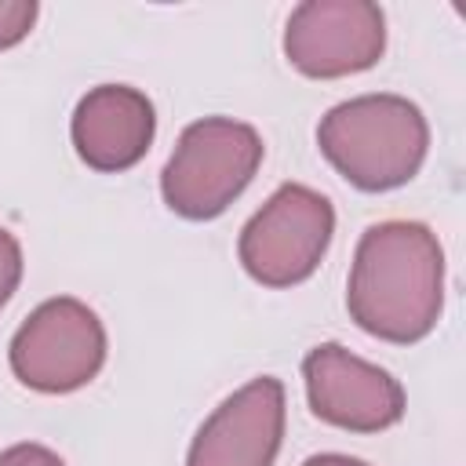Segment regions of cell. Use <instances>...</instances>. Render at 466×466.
<instances>
[{
	"instance_id": "4",
	"label": "cell",
	"mask_w": 466,
	"mask_h": 466,
	"mask_svg": "<svg viewBox=\"0 0 466 466\" xmlns=\"http://www.w3.org/2000/svg\"><path fill=\"white\" fill-rule=\"evenodd\" d=\"M335 233V208L309 186H280L240 229V266L266 288L302 284L324 258Z\"/></svg>"
},
{
	"instance_id": "11",
	"label": "cell",
	"mask_w": 466,
	"mask_h": 466,
	"mask_svg": "<svg viewBox=\"0 0 466 466\" xmlns=\"http://www.w3.org/2000/svg\"><path fill=\"white\" fill-rule=\"evenodd\" d=\"M18 280H22V248H18V240L0 226V309H4L7 299L15 295Z\"/></svg>"
},
{
	"instance_id": "9",
	"label": "cell",
	"mask_w": 466,
	"mask_h": 466,
	"mask_svg": "<svg viewBox=\"0 0 466 466\" xmlns=\"http://www.w3.org/2000/svg\"><path fill=\"white\" fill-rule=\"evenodd\" d=\"M157 131L153 102L127 84H98L73 109V146L76 157L95 171H127L135 167Z\"/></svg>"
},
{
	"instance_id": "13",
	"label": "cell",
	"mask_w": 466,
	"mask_h": 466,
	"mask_svg": "<svg viewBox=\"0 0 466 466\" xmlns=\"http://www.w3.org/2000/svg\"><path fill=\"white\" fill-rule=\"evenodd\" d=\"M302 466H368L360 459H350V455H335V451H324V455H309Z\"/></svg>"
},
{
	"instance_id": "2",
	"label": "cell",
	"mask_w": 466,
	"mask_h": 466,
	"mask_svg": "<svg viewBox=\"0 0 466 466\" xmlns=\"http://www.w3.org/2000/svg\"><path fill=\"white\" fill-rule=\"evenodd\" d=\"M317 146L346 182L364 193H386L419 175L430 149V124L400 95H360L328 109Z\"/></svg>"
},
{
	"instance_id": "12",
	"label": "cell",
	"mask_w": 466,
	"mask_h": 466,
	"mask_svg": "<svg viewBox=\"0 0 466 466\" xmlns=\"http://www.w3.org/2000/svg\"><path fill=\"white\" fill-rule=\"evenodd\" d=\"M0 466H66V462L44 444H11L7 451H0Z\"/></svg>"
},
{
	"instance_id": "6",
	"label": "cell",
	"mask_w": 466,
	"mask_h": 466,
	"mask_svg": "<svg viewBox=\"0 0 466 466\" xmlns=\"http://www.w3.org/2000/svg\"><path fill=\"white\" fill-rule=\"evenodd\" d=\"M386 51V18L368 0H306L284 29L288 62L313 76L335 80L371 69Z\"/></svg>"
},
{
	"instance_id": "8",
	"label": "cell",
	"mask_w": 466,
	"mask_h": 466,
	"mask_svg": "<svg viewBox=\"0 0 466 466\" xmlns=\"http://www.w3.org/2000/svg\"><path fill=\"white\" fill-rule=\"evenodd\" d=\"M280 441L284 386L273 375H258L204 419L186 466H273Z\"/></svg>"
},
{
	"instance_id": "3",
	"label": "cell",
	"mask_w": 466,
	"mask_h": 466,
	"mask_svg": "<svg viewBox=\"0 0 466 466\" xmlns=\"http://www.w3.org/2000/svg\"><path fill=\"white\" fill-rule=\"evenodd\" d=\"M262 164V138L251 124L229 116H204L189 124L164 164V204L193 222L222 215L255 178Z\"/></svg>"
},
{
	"instance_id": "5",
	"label": "cell",
	"mask_w": 466,
	"mask_h": 466,
	"mask_svg": "<svg viewBox=\"0 0 466 466\" xmlns=\"http://www.w3.org/2000/svg\"><path fill=\"white\" fill-rule=\"evenodd\" d=\"M11 371L36 393H73L106 364V328L80 299H47L11 339Z\"/></svg>"
},
{
	"instance_id": "1",
	"label": "cell",
	"mask_w": 466,
	"mask_h": 466,
	"mask_svg": "<svg viewBox=\"0 0 466 466\" xmlns=\"http://www.w3.org/2000/svg\"><path fill=\"white\" fill-rule=\"evenodd\" d=\"M444 306V251L422 222H375L364 229L346 309L360 331L386 342H419L433 331Z\"/></svg>"
},
{
	"instance_id": "7",
	"label": "cell",
	"mask_w": 466,
	"mask_h": 466,
	"mask_svg": "<svg viewBox=\"0 0 466 466\" xmlns=\"http://www.w3.org/2000/svg\"><path fill=\"white\" fill-rule=\"evenodd\" d=\"M306 397L320 422L353 430V433H379L404 415V390L400 382L379 368L360 360L339 342H320L302 360Z\"/></svg>"
},
{
	"instance_id": "10",
	"label": "cell",
	"mask_w": 466,
	"mask_h": 466,
	"mask_svg": "<svg viewBox=\"0 0 466 466\" xmlns=\"http://www.w3.org/2000/svg\"><path fill=\"white\" fill-rule=\"evenodd\" d=\"M33 22H36V4L33 0H0V51L25 40Z\"/></svg>"
}]
</instances>
